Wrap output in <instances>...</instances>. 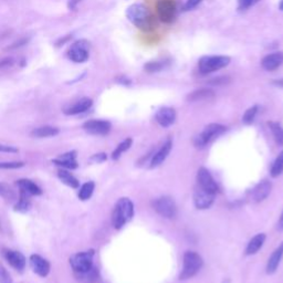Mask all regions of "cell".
I'll use <instances>...</instances> for the list:
<instances>
[{
    "instance_id": "obj_1",
    "label": "cell",
    "mask_w": 283,
    "mask_h": 283,
    "mask_svg": "<svg viewBox=\"0 0 283 283\" xmlns=\"http://www.w3.org/2000/svg\"><path fill=\"white\" fill-rule=\"evenodd\" d=\"M126 17L136 28L144 32H151L155 28V19L145 5L133 4L126 10Z\"/></svg>"
},
{
    "instance_id": "obj_2",
    "label": "cell",
    "mask_w": 283,
    "mask_h": 283,
    "mask_svg": "<svg viewBox=\"0 0 283 283\" xmlns=\"http://www.w3.org/2000/svg\"><path fill=\"white\" fill-rule=\"evenodd\" d=\"M134 216V205L129 198H121L115 205L112 222L117 229L122 228Z\"/></svg>"
},
{
    "instance_id": "obj_3",
    "label": "cell",
    "mask_w": 283,
    "mask_h": 283,
    "mask_svg": "<svg viewBox=\"0 0 283 283\" xmlns=\"http://www.w3.org/2000/svg\"><path fill=\"white\" fill-rule=\"evenodd\" d=\"M232 62V58L228 55H205L198 61L199 73L207 76L226 68Z\"/></svg>"
},
{
    "instance_id": "obj_4",
    "label": "cell",
    "mask_w": 283,
    "mask_h": 283,
    "mask_svg": "<svg viewBox=\"0 0 283 283\" xmlns=\"http://www.w3.org/2000/svg\"><path fill=\"white\" fill-rule=\"evenodd\" d=\"M203 267V259L194 251H187L184 255L183 270L180 274L181 280H186L192 278Z\"/></svg>"
},
{
    "instance_id": "obj_5",
    "label": "cell",
    "mask_w": 283,
    "mask_h": 283,
    "mask_svg": "<svg viewBox=\"0 0 283 283\" xmlns=\"http://www.w3.org/2000/svg\"><path fill=\"white\" fill-rule=\"evenodd\" d=\"M227 131L226 126L217 123H211L207 125L205 130L200 133L198 136L195 137L194 143L196 147H205L208 143L211 142L213 138L220 136Z\"/></svg>"
},
{
    "instance_id": "obj_6",
    "label": "cell",
    "mask_w": 283,
    "mask_h": 283,
    "mask_svg": "<svg viewBox=\"0 0 283 283\" xmlns=\"http://www.w3.org/2000/svg\"><path fill=\"white\" fill-rule=\"evenodd\" d=\"M93 250L79 252L77 255L72 256L70 259V264L72 269L74 270V272L77 274L84 273L93 268Z\"/></svg>"
},
{
    "instance_id": "obj_7",
    "label": "cell",
    "mask_w": 283,
    "mask_h": 283,
    "mask_svg": "<svg viewBox=\"0 0 283 283\" xmlns=\"http://www.w3.org/2000/svg\"><path fill=\"white\" fill-rule=\"evenodd\" d=\"M156 11L161 22L169 25L174 22L177 13V6L175 0H157Z\"/></svg>"
},
{
    "instance_id": "obj_8",
    "label": "cell",
    "mask_w": 283,
    "mask_h": 283,
    "mask_svg": "<svg viewBox=\"0 0 283 283\" xmlns=\"http://www.w3.org/2000/svg\"><path fill=\"white\" fill-rule=\"evenodd\" d=\"M90 56V43L86 40H78L68 50V58L76 63H84Z\"/></svg>"
},
{
    "instance_id": "obj_9",
    "label": "cell",
    "mask_w": 283,
    "mask_h": 283,
    "mask_svg": "<svg viewBox=\"0 0 283 283\" xmlns=\"http://www.w3.org/2000/svg\"><path fill=\"white\" fill-rule=\"evenodd\" d=\"M154 209L159 213L160 216L165 218H175L177 215V206L175 204L174 199L168 196H163L154 201Z\"/></svg>"
},
{
    "instance_id": "obj_10",
    "label": "cell",
    "mask_w": 283,
    "mask_h": 283,
    "mask_svg": "<svg viewBox=\"0 0 283 283\" xmlns=\"http://www.w3.org/2000/svg\"><path fill=\"white\" fill-rule=\"evenodd\" d=\"M85 132L92 135H107L111 131V123L102 120H91L83 124Z\"/></svg>"
},
{
    "instance_id": "obj_11",
    "label": "cell",
    "mask_w": 283,
    "mask_h": 283,
    "mask_svg": "<svg viewBox=\"0 0 283 283\" xmlns=\"http://www.w3.org/2000/svg\"><path fill=\"white\" fill-rule=\"evenodd\" d=\"M197 182L200 188H203L207 192L212 193V194H217L219 187L217 183L213 180L211 174L209 173V171L206 169L205 167H201L199 168L198 173H197Z\"/></svg>"
},
{
    "instance_id": "obj_12",
    "label": "cell",
    "mask_w": 283,
    "mask_h": 283,
    "mask_svg": "<svg viewBox=\"0 0 283 283\" xmlns=\"http://www.w3.org/2000/svg\"><path fill=\"white\" fill-rule=\"evenodd\" d=\"M215 194L198 187L194 194V203L197 209H208L215 201Z\"/></svg>"
},
{
    "instance_id": "obj_13",
    "label": "cell",
    "mask_w": 283,
    "mask_h": 283,
    "mask_svg": "<svg viewBox=\"0 0 283 283\" xmlns=\"http://www.w3.org/2000/svg\"><path fill=\"white\" fill-rule=\"evenodd\" d=\"M272 189V184L269 181H262L249 193V199L252 203H260L268 197Z\"/></svg>"
},
{
    "instance_id": "obj_14",
    "label": "cell",
    "mask_w": 283,
    "mask_h": 283,
    "mask_svg": "<svg viewBox=\"0 0 283 283\" xmlns=\"http://www.w3.org/2000/svg\"><path fill=\"white\" fill-rule=\"evenodd\" d=\"M283 65V52L275 51L265 55L261 60V67L265 71L273 72Z\"/></svg>"
},
{
    "instance_id": "obj_15",
    "label": "cell",
    "mask_w": 283,
    "mask_h": 283,
    "mask_svg": "<svg viewBox=\"0 0 283 283\" xmlns=\"http://www.w3.org/2000/svg\"><path fill=\"white\" fill-rule=\"evenodd\" d=\"M155 118L160 126H163V128H168V126L175 123L176 111L173 107H168V106L161 107L158 109L157 113H156Z\"/></svg>"
},
{
    "instance_id": "obj_16",
    "label": "cell",
    "mask_w": 283,
    "mask_h": 283,
    "mask_svg": "<svg viewBox=\"0 0 283 283\" xmlns=\"http://www.w3.org/2000/svg\"><path fill=\"white\" fill-rule=\"evenodd\" d=\"M30 264L32 270L40 276H47L50 272V263L38 255L30 257Z\"/></svg>"
},
{
    "instance_id": "obj_17",
    "label": "cell",
    "mask_w": 283,
    "mask_h": 283,
    "mask_svg": "<svg viewBox=\"0 0 283 283\" xmlns=\"http://www.w3.org/2000/svg\"><path fill=\"white\" fill-rule=\"evenodd\" d=\"M5 258L11 267L16 270H24L26 267V258L20 252L15 250H7L5 252Z\"/></svg>"
},
{
    "instance_id": "obj_18",
    "label": "cell",
    "mask_w": 283,
    "mask_h": 283,
    "mask_svg": "<svg viewBox=\"0 0 283 283\" xmlns=\"http://www.w3.org/2000/svg\"><path fill=\"white\" fill-rule=\"evenodd\" d=\"M92 104H93V101L91 99H89V97H83V99L77 101L76 103L72 104V105L67 107L65 109V113L67 115H77L80 113H84L92 106Z\"/></svg>"
},
{
    "instance_id": "obj_19",
    "label": "cell",
    "mask_w": 283,
    "mask_h": 283,
    "mask_svg": "<svg viewBox=\"0 0 283 283\" xmlns=\"http://www.w3.org/2000/svg\"><path fill=\"white\" fill-rule=\"evenodd\" d=\"M172 147H173V142L171 138H168V140L166 141V143H164V145L159 148V151L153 156L152 161H151L152 168H154V167H157L163 163V161L167 158V156H168V154L171 153Z\"/></svg>"
},
{
    "instance_id": "obj_20",
    "label": "cell",
    "mask_w": 283,
    "mask_h": 283,
    "mask_svg": "<svg viewBox=\"0 0 283 283\" xmlns=\"http://www.w3.org/2000/svg\"><path fill=\"white\" fill-rule=\"evenodd\" d=\"M52 161L58 166H62L69 169H76L78 167L76 152H69L67 154H63L59 158L53 159Z\"/></svg>"
},
{
    "instance_id": "obj_21",
    "label": "cell",
    "mask_w": 283,
    "mask_h": 283,
    "mask_svg": "<svg viewBox=\"0 0 283 283\" xmlns=\"http://www.w3.org/2000/svg\"><path fill=\"white\" fill-rule=\"evenodd\" d=\"M282 257H283V242L278 248H276L268 260V264H267V273L268 274H272L275 272L276 269H278V267H279Z\"/></svg>"
},
{
    "instance_id": "obj_22",
    "label": "cell",
    "mask_w": 283,
    "mask_h": 283,
    "mask_svg": "<svg viewBox=\"0 0 283 283\" xmlns=\"http://www.w3.org/2000/svg\"><path fill=\"white\" fill-rule=\"evenodd\" d=\"M265 241V235L264 234H258L257 236L253 237V238L249 241V244L247 246L246 249V255L251 256L257 253L260 249H261L263 244Z\"/></svg>"
},
{
    "instance_id": "obj_23",
    "label": "cell",
    "mask_w": 283,
    "mask_h": 283,
    "mask_svg": "<svg viewBox=\"0 0 283 283\" xmlns=\"http://www.w3.org/2000/svg\"><path fill=\"white\" fill-rule=\"evenodd\" d=\"M215 96V92L211 89H198L187 95V101L197 102L201 100H208Z\"/></svg>"
},
{
    "instance_id": "obj_24",
    "label": "cell",
    "mask_w": 283,
    "mask_h": 283,
    "mask_svg": "<svg viewBox=\"0 0 283 283\" xmlns=\"http://www.w3.org/2000/svg\"><path fill=\"white\" fill-rule=\"evenodd\" d=\"M17 185L19 186L21 192H25L26 194L30 195V196H38V195L42 194L40 187H38L36 184L29 180H20V181H18V183H17Z\"/></svg>"
},
{
    "instance_id": "obj_25",
    "label": "cell",
    "mask_w": 283,
    "mask_h": 283,
    "mask_svg": "<svg viewBox=\"0 0 283 283\" xmlns=\"http://www.w3.org/2000/svg\"><path fill=\"white\" fill-rule=\"evenodd\" d=\"M171 65L169 60H159V61H149L144 65V70L148 73H156L164 70Z\"/></svg>"
},
{
    "instance_id": "obj_26",
    "label": "cell",
    "mask_w": 283,
    "mask_h": 283,
    "mask_svg": "<svg viewBox=\"0 0 283 283\" xmlns=\"http://www.w3.org/2000/svg\"><path fill=\"white\" fill-rule=\"evenodd\" d=\"M58 134H59V130L55 128H52V126H41V128H38L31 132V135L33 137H39V138L55 136Z\"/></svg>"
},
{
    "instance_id": "obj_27",
    "label": "cell",
    "mask_w": 283,
    "mask_h": 283,
    "mask_svg": "<svg viewBox=\"0 0 283 283\" xmlns=\"http://www.w3.org/2000/svg\"><path fill=\"white\" fill-rule=\"evenodd\" d=\"M58 177L60 178V181L68 185L69 187H72V188H78L79 187V182L76 177H74L71 173H69L65 169H61L58 172Z\"/></svg>"
},
{
    "instance_id": "obj_28",
    "label": "cell",
    "mask_w": 283,
    "mask_h": 283,
    "mask_svg": "<svg viewBox=\"0 0 283 283\" xmlns=\"http://www.w3.org/2000/svg\"><path fill=\"white\" fill-rule=\"evenodd\" d=\"M77 275H78L79 280L83 281L84 283H96V282L100 281L99 271H97V269H95L94 267L92 268L91 270H89L88 272L79 273Z\"/></svg>"
},
{
    "instance_id": "obj_29",
    "label": "cell",
    "mask_w": 283,
    "mask_h": 283,
    "mask_svg": "<svg viewBox=\"0 0 283 283\" xmlns=\"http://www.w3.org/2000/svg\"><path fill=\"white\" fill-rule=\"evenodd\" d=\"M30 207H31L30 195H28L25 192H21L20 190V199L15 206V210L20 211V212H26L30 209Z\"/></svg>"
},
{
    "instance_id": "obj_30",
    "label": "cell",
    "mask_w": 283,
    "mask_h": 283,
    "mask_svg": "<svg viewBox=\"0 0 283 283\" xmlns=\"http://www.w3.org/2000/svg\"><path fill=\"white\" fill-rule=\"evenodd\" d=\"M268 125L271 132H272L275 142L279 145H283V126L278 122H269Z\"/></svg>"
},
{
    "instance_id": "obj_31",
    "label": "cell",
    "mask_w": 283,
    "mask_h": 283,
    "mask_svg": "<svg viewBox=\"0 0 283 283\" xmlns=\"http://www.w3.org/2000/svg\"><path fill=\"white\" fill-rule=\"evenodd\" d=\"M94 187H95V185L93 182H88V183H85L82 187H81L80 189V193H79V198L81 200H86V199H89L92 194H93L94 192Z\"/></svg>"
},
{
    "instance_id": "obj_32",
    "label": "cell",
    "mask_w": 283,
    "mask_h": 283,
    "mask_svg": "<svg viewBox=\"0 0 283 283\" xmlns=\"http://www.w3.org/2000/svg\"><path fill=\"white\" fill-rule=\"evenodd\" d=\"M132 138H126L125 141H123L122 143L120 144V145L115 148V151L112 153V158L114 160H117L121 157V155H122L124 152L128 151V149L131 147L132 145Z\"/></svg>"
},
{
    "instance_id": "obj_33",
    "label": "cell",
    "mask_w": 283,
    "mask_h": 283,
    "mask_svg": "<svg viewBox=\"0 0 283 283\" xmlns=\"http://www.w3.org/2000/svg\"><path fill=\"white\" fill-rule=\"evenodd\" d=\"M270 173L272 177H278L283 173V151L279 154L278 157L275 158L272 167H271Z\"/></svg>"
},
{
    "instance_id": "obj_34",
    "label": "cell",
    "mask_w": 283,
    "mask_h": 283,
    "mask_svg": "<svg viewBox=\"0 0 283 283\" xmlns=\"http://www.w3.org/2000/svg\"><path fill=\"white\" fill-rule=\"evenodd\" d=\"M258 109H259L258 105H253L250 108H248L247 111L245 112L244 117H242V122H244L247 125L252 124V122H253V121H255V119L257 117Z\"/></svg>"
},
{
    "instance_id": "obj_35",
    "label": "cell",
    "mask_w": 283,
    "mask_h": 283,
    "mask_svg": "<svg viewBox=\"0 0 283 283\" xmlns=\"http://www.w3.org/2000/svg\"><path fill=\"white\" fill-rule=\"evenodd\" d=\"M259 2H261V0H238V10L242 13V11H246L253 7Z\"/></svg>"
},
{
    "instance_id": "obj_36",
    "label": "cell",
    "mask_w": 283,
    "mask_h": 283,
    "mask_svg": "<svg viewBox=\"0 0 283 283\" xmlns=\"http://www.w3.org/2000/svg\"><path fill=\"white\" fill-rule=\"evenodd\" d=\"M0 195H2L4 198H7V199L14 198L13 190H11L9 186H7L6 184H0Z\"/></svg>"
},
{
    "instance_id": "obj_37",
    "label": "cell",
    "mask_w": 283,
    "mask_h": 283,
    "mask_svg": "<svg viewBox=\"0 0 283 283\" xmlns=\"http://www.w3.org/2000/svg\"><path fill=\"white\" fill-rule=\"evenodd\" d=\"M25 165V163L21 161H8V163H0V168L3 169H14V168H19Z\"/></svg>"
},
{
    "instance_id": "obj_38",
    "label": "cell",
    "mask_w": 283,
    "mask_h": 283,
    "mask_svg": "<svg viewBox=\"0 0 283 283\" xmlns=\"http://www.w3.org/2000/svg\"><path fill=\"white\" fill-rule=\"evenodd\" d=\"M204 0H186V3L184 5V11H189V10H193L196 7H198V6L203 3Z\"/></svg>"
},
{
    "instance_id": "obj_39",
    "label": "cell",
    "mask_w": 283,
    "mask_h": 283,
    "mask_svg": "<svg viewBox=\"0 0 283 283\" xmlns=\"http://www.w3.org/2000/svg\"><path fill=\"white\" fill-rule=\"evenodd\" d=\"M11 278L8 273V271L5 269L4 265L0 263V283H10Z\"/></svg>"
},
{
    "instance_id": "obj_40",
    "label": "cell",
    "mask_w": 283,
    "mask_h": 283,
    "mask_svg": "<svg viewBox=\"0 0 283 283\" xmlns=\"http://www.w3.org/2000/svg\"><path fill=\"white\" fill-rule=\"evenodd\" d=\"M229 81H230L229 77H220V78L212 79L210 81V83L213 85H223V84H227Z\"/></svg>"
},
{
    "instance_id": "obj_41",
    "label": "cell",
    "mask_w": 283,
    "mask_h": 283,
    "mask_svg": "<svg viewBox=\"0 0 283 283\" xmlns=\"http://www.w3.org/2000/svg\"><path fill=\"white\" fill-rule=\"evenodd\" d=\"M0 152H5V153H18V148H16V147H14V146L4 145V144H0Z\"/></svg>"
},
{
    "instance_id": "obj_42",
    "label": "cell",
    "mask_w": 283,
    "mask_h": 283,
    "mask_svg": "<svg viewBox=\"0 0 283 283\" xmlns=\"http://www.w3.org/2000/svg\"><path fill=\"white\" fill-rule=\"evenodd\" d=\"M117 82L120 83V84H123V85L128 86V85H131L132 81H131V79L126 78V77H124V76H120L119 78H117Z\"/></svg>"
},
{
    "instance_id": "obj_43",
    "label": "cell",
    "mask_w": 283,
    "mask_h": 283,
    "mask_svg": "<svg viewBox=\"0 0 283 283\" xmlns=\"http://www.w3.org/2000/svg\"><path fill=\"white\" fill-rule=\"evenodd\" d=\"M91 159H93V160H95V161H97V163H101V161H104L106 159V155L105 154H96V155H94L93 157H92Z\"/></svg>"
},
{
    "instance_id": "obj_44",
    "label": "cell",
    "mask_w": 283,
    "mask_h": 283,
    "mask_svg": "<svg viewBox=\"0 0 283 283\" xmlns=\"http://www.w3.org/2000/svg\"><path fill=\"white\" fill-rule=\"evenodd\" d=\"M82 2V0H69V4H68V8L70 10H76L77 6L79 3Z\"/></svg>"
},
{
    "instance_id": "obj_45",
    "label": "cell",
    "mask_w": 283,
    "mask_h": 283,
    "mask_svg": "<svg viewBox=\"0 0 283 283\" xmlns=\"http://www.w3.org/2000/svg\"><path fill=\"white\" fill-rule=\"evenodd\" d=\"M272 84L274 86H278V88H283V79H278V80H273Z\"/></svg>"
},
{
    "instance_id": "obj_46",
    "label": "cell",
    "mask_w": 283,
    "mask_h": 283,
    "mask_svg": "<svg viewBox=\"0 0 283 283\" xmlns=\"http://www.w3.org/2000/svg\"><path fill=\"white\" fill-rule=\"evenodd\" d=\"M278 229L280 230V232H283V211H282L281 216H280V219H279V221H278Z\"/></svg>"
},
{
    "instance_id": "obj_47",
    "label": "cell",
    "mask_w": 283,
    "mask_h": 283,
    "mask_svg": "<svg viewBox=\"0 0 283 283\" xmlns=\"http://www.w3.org/2000/svg\"><path fill=\"white\" fill-rule=\"evenodd\" d=\"M8 65H11V59H7V60L0 62V68H3L5 66H8Z\"/></svg>"
},
{
    "instance_id": "obj_48",
    "label": "cell",
    "mask_w": 283,
    "mask_h": 283,
    "mask_svg": "<svg viewBox=\"0 0 283 283\" xmlns=\"http://www.w3.org/2000/svg\"><path fill=\"white\" fill-rule=\"evenodd\" d=\"M279 10L283 11V0H281L280 4H279Z\"/></svg>"
},
{
    "instance_id": "obj_49",
    "label": "cell",
    "mask_w": 283,
    "mask_h": 283,
    "mask_svg": "<svg viewBox=\"0 0 283 283\" xmlns=\"http://www.w3.org/2000/svg\"><path fill=\"white\" fill-rule=\"evenodd\" d=\"M10 283H13V282H10Z\"/></svg>"
}]
</instances>
